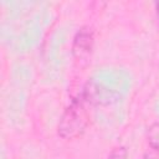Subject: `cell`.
<instances>
[{"instance_id": "1", "label": "cell", "mask_w": 159, "mask_h": 159, "mask_svg": "<svg viewBox=\"0 0 159 159\" xmlns=\"http://www.w3.org/2000/svg\"><path fill=\"white\" fill-rule=\"evenodd\" d=\"M91 108H93L81 93L75 97L63 111L58 125L57 134L65 140L78 138L83 134L89 124Z\"/></svg>"}, {"instance_id": "2", "label": "cell", "mask_w": 159, "mask_h": 159, "mask_svg": "<svg viewBox=\"0 0 159 159\" xmlns=\"http://www.w3.org/2000/svg\"><path fill=\"white\" fill-rule=\"evenodd\" d=\"M92 107H106L120 101V94L106 86L89 80L80 92Z\"/></svg>"}, {"instance_id": "3", "label": "cell", "mask_w": 159, "mask_h": 159, "mask_svg": "<svg viewBox=\"0 0 159 159\" xmlns=\"http://www.w3.org/2000/svg\"><path fill=\"white\" fill-rule=\"evenodd\" d=\"M94 46V34L89 26H82L78 29L72 42L73 60L80 63H87L91 58Z\"/></svg>"}, {"instance_id": "4", "label": "cell", "mask_w": 159, "mask_h": 159, "mask_svg": "<svg viewBox=\"0 0 159 159\" xmlns=\"http://www.w3.org/2000/svg\"><path fill=\"white\" fill-rule=\"evenodd\" d=\"M149 144L154 150H159V123L154 124L149 130Z\"/></svg>"}, {"instance_id": "5", "label": "cell", "mask_w": 159, "mask_h": 159, "mask_svg": "<svg viewBox=\"0 0 159 159\" xmlns=\"http://www.w3.org/2000/svg\"><path fill=\"white\" fill-rule=\"evenodd\" d=\"M127 158V149L124 147H117L112 150L108 159H125Z\"/></svg>"}, {"instance_id": "6", "label": "cell", "mask_w": 159, "mask_h": 159, "mask_svg": "<svg viewBox=\"0 0 159 159\" xmlns=\"http://www.w3.org/2000/svg\"><path fill=\"white\" fill-rule=\"evenodd\" d=\"M154 150V149H153ZM157 152L158 150H154V152H152V153H145L140 159H159V155L157 154Z\"/></svg>"}, {"instance_id": "7", "label": "cell", "mask_w": 159, "mask_h": 159, "mask_svg": "<svg viewBox=\"0 0 159 159\" xmlns=\"http://www.w3.org/2000/svg\"><path fill=\"white\" fill-rule=\"evenodd\" d=\"M155 19H157V25L159 27V1H157L155 4Z\"/></svg>"}]
</instances>
